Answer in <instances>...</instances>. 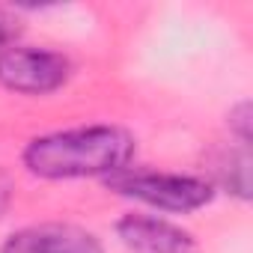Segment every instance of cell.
Listing matches in <instances>:
<instances>
[{
	"mask_svg": "<svg viewBox=\"0 0 253 253\" xmlns=\"http://www.w3.org/2000/svg\"><path fill=\"white\" fill-rule=\"evenodd\" d=\"M134 137L119 125H86L42 134L27 143L24 167L42 179H81L113 176L128 170Z\"/></svg>",
	"mask_w": 253,
	"mask_h": 253,
	"instance_id": "6da1fadb",
	"label": "cell"
},
{
	"mask_svg": "<svg viewBox=\"0 0 253 253\" xmlns=\"http://www.w3.org/2000/svg\"><path fill=\"white\" fill-rule=\"evenodd\" d=\"M110 188L122 197L140 200L161 211H194L211 203L214 188L206 179L197 176H179V173H149V170H119L110 179Z\"/></svg>",
	"mask_w": 253,
	"mask_h": 253,
	"instance_id": "7a4b0ae2",
	"label": "cell"
},
{
	"mask_svg": "<svg viewBox=\"0 0 253 253\" xmlns=\"http://www.w3.org/2000/svg\"><path fill=\"white\" fill-rule=\"evenodd\" d=\"M72 75V63L45 48L9 45L0 51V84L12 92L24 95H45L63 86Z\"/></svg>",
	"mask_w": 253,
	"mask_h": 253,
	"instance_id": "3957f363",
	"label": "cell"
},
{
	"mask_svg": "<svg viewBox=\"0 0 253 253\" xmlns=\"http://www.w3.org/2000/svg\"><path fill=\"white\" fill-rule=\"evenodd\" d=\"M0 253H101V244L75 223H36L12 232Z\"/></svg>",
	"mask_w": 253,
	"mask_h": 253,
	"instance_id": "277c9868",
	"label": "cell"
},
{
	"mask_svg": "<svg viewBox=\"0 0 253 253\" xmlns=\"http://www.w3.org/2000/svg\"><path fill=\"white\" fill-rule=\"evenodd\" d=\"M116 235L131 253H191L194 250L191 232L149 214H125L116 223Z\"/></svg>",
	"mask_w": 253,
	"mask_h": 253,
	"instance_id": "5b68a950",
	"label": "cell"
},
{
	"mask_svg": "<svg viewBox=\"0 0 253 253\" xmlns=\"http://www.w3.org/2000/svg\"><path fill=\"white\" fill-rule=\"evenodd\" d=\"M229 128L235 131L238 143H250V101H241L229 113Z\"/></svg>",
	"mask_w": 253,
	"mask_h": 253,
	"instance_id": "8992f818",
	"label": "cell"
},
{
	"mask_svg": "<svg viewBox=\"0 0 253 253\" xmlns=\"http://www.w3.org/2000/svg\"><path fill=\"white\" fill-rule=\"evenodd\" d=\"M18 33H21L18 21H15L12 15H6L3 9H0V51L9 48V45L15 42V36H18Z\"/></svg>",
	"mask_w": 253,
	"mask_h": 253,
	"instance_id": "52a82bcc",
	"label": "cell"
},
{
	"mask_svg": "<svg viewBox=\"0 0 253 253\" xmlns=\"http://www.w3.org/2000/svg\"><path fill=\"white\" fill-rule=\"evenodd\" d=\"M9 197H12V182H9V176L0 170V214H3V209L9 206Z\"/></svg>",
	"mask_w": 253,
	"mask_h": 253,
	"instance_id": "ba28073f",
	"label": "cell"
}]
</instances>
